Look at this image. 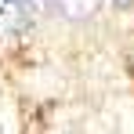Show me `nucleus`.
<instances>
[{
	"mask_svg": "<svg viewBox=\"0 0 134 134\" xmlns=\"http://www.w3.org/2000/svg\"><path fill=\"white\" fill-rule=\"evenodd\" d=\"M29 0H0V33H15L25 25V15H29Z\"/></svg>",
	"mask_w": 134,
	"mask_h": 134,
	"instance_id": "obj_1",
	"label": "nucleus"
},
{
	"mask_svg": "<svg viewBox=\"0 0 134 134\" xmlns=\"http://www.w3.org/2000/svg\"><path fill=\"white\" fill-rule=\"evenodd\" d=\"M116 4H131V0H116Z\"/></svg>",
	"mask_w": 134,
	"mask_h": 134,
	"instance_id": "obj_2",
	"label": "nucleus"
}]
</instances>
